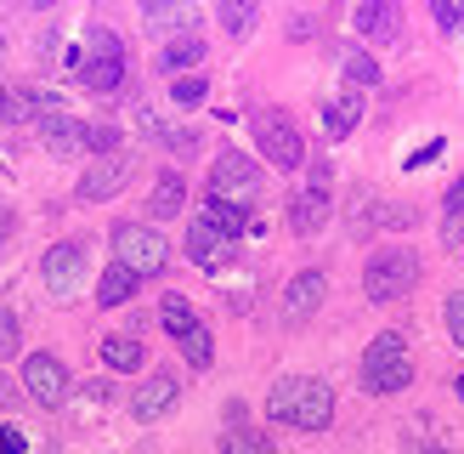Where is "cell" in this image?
I'll return each mask as SVG.
<instances>
[{"label":"cell","mask_w":464,"mask_h":454,"mask_svg":"<svg viewBox=\"0 0 464 454\" xmlns=\"http://www.w3.org/2000/svg\"><path fill=\"white\" fill-rule=\"evenodd\" d=\"M266 415L284 420V426H295V431H323V426L334 420V392H329V380L284 375L266 392Z\"/></svg>","instance_id":"6da1fadb"},{"label":"cell","mask_w":464,"mask_h":454,"mask_svg":"<svg viewBox=\"0 0 464 454\" xmlns=\"http://www.w3.org/2000/svg\"><path fill=\"white\" fill-rule=\"evenodd\" d=\"M413 380V358H408V340L397 330H385L368 340V352H362V386L374 398H391V392H402V386Z\"/></svg>","instance_id":"7a4b0ae2"},{"label":"cell","mask_w":464,"mask_h":454,"mask_svg":"<svg viewBox=\"0 0 464 454\" xmlns=\"http://www.w3.org/2000/svg\"><path fill=\"white\" fill-rule=\"evenodd\" d=\"M413 284H420V256H413V250H402V244L380 250V256L368 262V272H362V290H368V301H380V307L402 301V295H408Z\"/></svg>","instance_id":"3957f363"},{"label":"cell","mask_w":464,"mask_h":454,"mask_svg":"<svg viewBox=\"0 0 464 454\" xmlns=\"http://www.w3.org/2000/svg\"><path fill=\"white\" fill-rule=\"evenodd\" d=\"M80 85L108 97V91L125 85V45L113 29H91L85 35V63H80Z\"/></svg>","instance_id":"277c9868"},{"label":"cell","mask_w":464,"mask_h":454,"mask_svg":"<svg viewBox=\"0 0 464 454\" xmlns=\"http://www.w3.org/2000/svg\"><path fill=\"white\" fill-rule=\"evenodd\" d=\"M113 262H120V267H130L136 279H148V272H165V262H170V244L159 239V227L120 222V227H113Z\"/></svg>","instance_id":"5b68a950"},{"label":"cell","mask_w":464,"mask_h":454,"mask_svg":"<svg viewBox=\"0 0 464 454\" xmlns=\"http://www.w3.org/2000/svg\"><path fill=\"white\" fill-rule=\"evenodd\" d=\"M255 143H261L266 165H277V171H295L300 159H306V143H300V125L289 120L284 108H261V114H255Z\"/></svg>","instance_id":"8992f818"},{"label":"cell","mask_w":464,"mask_h":454,"mask_svg":"<svg viewBox=\"0 0 464 454\" xmlns=\"http://www.w3.org/2000/svg\"><path fill=\"white\" fill-rule=\"evenodd\" d=\"M255 188H261V165H255V159H244L238 148H221L216 165H210V193L244 204V199H255Z\"/></svg>","instance_id":"52a82bcc"},{"label":"cell","mask_w":464,"mask_h":454,"mask_svg":"<svg viewBox=\"0 0 464 454\" xmlns=\"http://www.w3.org/2000/svg\"><path fill=\"white\" fill-rule=\"evenodd\" d=\"M23 386H29V398L40 409H57L68 398V370H63V358L52 352H34V358H23Z\"/></svg>","instance_id":"ba28073f"},{"label":"cell","mask_w":464,"mask_h":454,"mask_svg":"<svg viewBox=\"0 0 464 454\" xmlns=\"http://www.w3.org/2000/svg\"><path fill=\"white\" fill-rule=\"evenodd\" d=\"M188 256H193L204 272H216V279H221V272H232V262H238V239L216 233V227L198 216V222L188 227Z\"/></svg>","instance_id":"9c48e42d"},{"label":"cell","mask_w":464,"mask_h":454,"mask_svg":"<svg viewBox=\"0 0 464 454\" xmlns=\"http://www.w3.org/2000/svg\"><path fill=\"white\" fill-rule=\"evenodd\" d=\"M40 272H45V290L68 301V295L80 290V272H85V244H74V239L52 244V250H45V262H40Z\"/></svg>","instance_id":"30bf717a"},{"label":"cell","mask_w":464,"mask_h":454,"mask_svg":"<svg viewBox=\"0 0 464 454\" xmlns=\"http://www.w3.org/2000/svg\"><path fill=\"white\" fill-rule=\"evenodd\" d=\"M45 114H57V91H45V85H0V120L6 125L45 120Z\"/></svg>","instance_id":"8fae6325"},{"label":"cell","mask_w":464,"mask_h":454,"mask_svg":"<svg viewBox=\"0 0 464 454\" xmlns=\"http://www.w3.org/2000/svg\"><path fill=\"white\" fill-rule=\"evenodd\" d=\"M130 182V159L125 153H108V159H97V165L85 171V182H80V199L85 204H102V199H113Z\"/></svg>","instance_id":"7c38bea8"},{"label":"cell","mask_w":464,"mask_h":454,"mask_svg":"<svg viewBox=\"0 0 464 454\" xmlns=\"http://www.w3.org/2000/svg\"><path fill=\"white\" fill-rule=\"evenodd\" d=\"M323 295H329V279H323L317 267L295 272V279H289V290H284V318H289V324H300V318H312V312L323 307Z\"/></svg>","instance_id":"4fadbf2b"},{"label":"cell","mask_w":464,"mask_h":454,"mask_svg":"<svg viewBox=\"0 0 464 454\" xmlns=\"http://www.w3.org/2000/svg\"><path fill=\"white\" fill-rule=\"evenodd\" d=\"M329 211H334L329 188H312V182H306V188H300V193L289 199V227H295L300 239H306V233H323V222H329Z\"/></svg>","instance_id":"5bb4252c"},{"label":"cell","mask_w":464,"mask_h":454,"mask_svg":"<svg viewBox=\"0 0 464 454\" xmlns=\"http://www.w3.org/2000/svg\"><path fill=\"white\" fill-rule=\"evenodd\" d=\"M176 375H148L142 386H136V398H130V415L136 420H159V415H170L176 409Z\"/></svg>","instance_id":"9a60e30c"},{"label":"cell","mask_w":464,"mask_h":454,"mask_svg":"<svg viewBox=\"0 0 464 454\" xmlns=\"http://www.w3.org/2000/svg\"><path fill=\"white\" fill-rule=\"evenodd\" d=\"M85 131L91 125H80L74 114H45V120H40V143L52 148V153H80L85 148Z\"/></svg>","instance_id":"2e32d148"},{"label":"cell","mask_w":464,"mask_h":454,"mask_svg":"<svg viewBox=\"0 0 464 454\" xmlns=\"http://www.w3.org/2000/svg\"><path fill=\"white\" fill-rule=\"evenodd\" d=\"M181 204H188V176L181 171H159L153 176V193H148V211L165 222V216H176Z\"/></svg>","instance_id":"e0dca14e"},{"label":"cell","mask_w":464,"mask_h":454,"mask_svg":"<svg viewBox=\"0 0 464 454\" xmlns=\"http://www.w3.org/2000/svg\"><path fill=\"white\" fill-rule=\"evenodd\" d=\"M362 120V91H340L334 103H323V125H329V136L340 143V136H352Z\"/></svg>","instance_id":"ac0fdd59"},{"label":"cell","mask_w":464,"mask_h":454,"mask_svg":"<svg viewBox=\"0 0 464 454\" xmlns=\"http://www.w3.org/2000/svg\"><path fill=\"white\" fill-rule=\"evenodd\" d=\"M357 29L368 35V40H397L402 35V12L391 6V0H380V6H357Z\"/></svg>","instance_id":"d6986e66"},{"label":"cell","mask_w":464,"mask_h":454,"mask_svg":"<svg viewBox=\"0 0 464 454\" xmlns=\"http://www.w3.org/2000/svg\"><path fill=\"white\" fill-rule=\"evenodd\" d=\"M102 363H108L113 375H130V370H142V363H148V352H142V340H136V335H108L102 340Z\"/></svg>","instance_id":"ffe728a7"},{"label":"cell","mask_w":464,"mask_h":454,"mask_svg":"<svg viewBox=\"0 0 464 454\" xmlns=\"http://www.w3.org/2000/svg\"><path fill=\"white\" fill-rule=\"evenodd\" d=\"M204 222L216 227V233H227V239H244L249 233V216H244V204H232V199H204Z\"/></svg>","instance_id":"44dd1931"},{"label":"cell","mask_w":464,"mask_h":454,"mask_svg":"<svg viewBox=\"0 0 464 454\" xmlns=\"http://www.w3.org/2000/svg\"><path fill=\"white\" fill-rule=\"evenodd\" d=\"M136 290H142V279H136L130 267H120V262H113V267L102 272V279H97V301H102V307H125Z\"/></svg>","instance_id":"7402d4cb"},{"label":"cell","mask_w":464,"mask_h":454,"mask_svg":"<svg viewBox=\"0 0 464 454\" xmlns=\"http://www.w3.org/2000/svg\"><path fill=\"white\" fill-rule=\"evenodd\" d=\"M159 324H165L176 340H188V335L198 330V312H193L188 295H165V301H159Z\"/></svg>","instance_id":"603a6c76"},{"label":"cell","mask_w":464,"mask_h":454,"mask_svg":"<svg viewBox=\"0 0 464 454\" xmlns=\"http://www.w3.org/2000/svg\"><path fill=\"white\" fill-rule=\"evenodd\" d=\"M340 68H345V80H352V91H368V85H380V63L362 52V45H352V52L340 57Z\"/></svg>","instance_id":"cb8c5ba5"},{"label":"cell","mask_w":464,"mask_h":454,"mask_svg":"<svg viewBox=\"0 0 464 454\" xmlns=\"http://www.w3.org/2000/svg\"><path fill=\"white\" fill-rule=\"evenodd\" d=\"M204 57V35H176L170 45H165V68H188V63H198Z\"/></svg>","instance_id":"d4e9b609"},{"label":"cell","mask_w":464,"mask_h":454,"mask_svg":"<svg viewBox=\"0 0 464 454\" xmlns=\"http://www.w3.org/2000/svg\"><path fill=\"white\" fill-rule=\"evenodd\" d=\"M221 454H272V443L261 438V431H249V426H232L221 438Z\"/></svg>","instance_id":"484cf974"},{"label":"cell","mask_w":464,"mask_h":454,"mask_svg":"<svg viewBox=\"0 0 464 454\" xmlns=\"http://www.w3.org/2000/svg\"><path fill=\"white\" fill-rule=\"evenodd\" d=\"M181 352H188V363H193V370H210V358H216V340H210V330H193L188 340H181Z\"/></svg>","instance_id":"4316f807"},{"label":"cell","mask_w":464,"mask_h":454,"mask_svg":"<svg viewBox=\"0 0 464 454\" xmlns=\"http://www.w3.org/2000/svg\"><path fill=\"white\" fill-rule=\"evenodd\" d=\"M85 148L97 153V159L120 153V125H91V131H85Z\"/></svg>","instance_id":"83f0119b"},{"label":"cell","mask_w":464,"mask_h":454,"mask_svg":"<svg viewBox=\"0 0 464 454\" xmlns=\"http://www.w3.org/2000/svg\"><path fill=\"white\" fill-rule=\"evenodd\" d=\"M249 23H255V6H238V0H227V6H221V29L227 35H244Z\"/></svg>","instance_id":"f1b7e54d"},{"label":"cell","mask_w":464,"mask_h":454,"mask_svg":"<svg viewBox=\"0 0 464 454\" xmlns=\"http://www.w3.org/2000/svg\"><path fill=\"white\" fill-rule=\"evenodd\" d=\"M204 91H210V85H204L198 74H181V80H176V91H170V97H176L181 108H198V103H204Z\"/></svg>","instance_id":"f546056e"},{"label":"cell","mask_w":464,"mask_h":454,"mask_svg":"<svg viewBox=\"0 0 464 454\" xmlns=\"http://www.w3.org/2000/svg\"><path fill=\"white\" fill-rule=\"evenodd\" d=\"M165 148H170L176 159H188V153H198V131H188V125H181V131H165Z\"/></svg>","instance_id":"4dcf8cb0"},{"label":"cell","mask_w":464,"mask_h":454,"mask_svg":"<svg viewBox=\"0 0 464 454\" xmlns=\"http://www.w3.org/2000/svg\"><path fill=\"white\" fill-rule=\"evenodd\" d=\"M0 358H17V312L0 307Z\"/></svg>","instance_id":"1f68e13d"},{"label":"cell","mask_w":464,"mask_h":454,"mask_svg":"<svg viewBox=\"0 0 464 454\" xmlns=\"http://www.w3.org/2000/svg\"><path fill=\"white\" fill-rule=\"evenodd\" d=\"M448 335L464 347V290H453V295H448Z\"/></svg>","instance_id":"d6a6232c"},{"label":"cell","mask_w":464,"mask_h":454,"mask_svg":"<svg viewBox=\"0 0 464 454\" xmlns=\"http://www.w3.org/2000/svg\"><path fill=\"white\" fill-rule=\"evenodd\" d=\"M436 23H442V29H464V6H459V0H436Z\"/></svg>","instance_id":"836d02e7"},{"label":"cell","mask_w":464,"mask_h":454,"mask_svg":"<svg viewBox=\"0 0 464 454\" xmlns=\"http://www.w3.org/2000/svg\"><path fill=\"white\" fill-rule=\"evenodd\" d=\"M442 239H448V250H464V211H459V216H448Z\"/></svg>","instance_id":"e575fe53"},{"label":"cell","mask_w":464,"mask_h":454,"mask_svg":"<svg viewBox=\"0 0 464 454\" xmlns=\"http://www.w3.org/2000/svg\"><path fill=\"white\" fill-rule=\"evenodd\" d=\"M0 454H23V431L17 426H0Z\"/></svg>","instance_id":"d590c367"},{"label":"cell","mask_w":464,"mask_h":454,"mask_svg":"<svg viewBox=\"0 0 464 454\" xmlns=\"http://www.w3.org/2000/svg\"><path fill=\"white\" fill-rule=\"evenodd\" d=\"M464 211V171H459V182L448 188V216H459Z\"/></svg>","instance_id":"8d00e7d4"},{"label":"cell","mask_w":464,"mask_h":454,"mask_svg":"<svg viewBox=\"0 0 464 454\" xmlns=\"http://www.w3.org/2000/svg\"><path fill=\"white\" fill-rule=\"evenodd\" d=\"M6 233H12V216L0 211V250H6Z\"/></svg>","instance_id":"74e56055"},{"label":"cell","mask_w":464,"mask_h":454,"mask_svg":"<svg viewBox=\"0 0 464 454\" xmlns=\"http://www.w3.org/2000/svg\"><path fill=\"white\" fill-rule=\"evenodd\" d=\"M453 392H459V403H464V375H459V380H453Z\"/></svg>","instance_id":"f35d334b"},{"label":"cell","mask_w":464,"mask_h":454,"mask_svg":"<svg viewBox=\"0 0 464 454\" xmlns=\"http://www.w3.org/2000/svg\"><path fill=\"white\" fill-rule=\"evenodd\" d=\"M408 454H442V449H408Z\"/></svg>","instance_id":"ab89813d"},{"label":"cell","mask_w":464,"mask_h":454,"mask_svg":"<svg viewBox=\"0 0 464 454\" xmlns=\"http://www.w3.org/2000/svg\"><path fill=\"white\" fill-rule=\"evenodd\" d=\"M45 454H63V449H45Z\"/></svg>","instance_id":"60d3db41"},{"label":"cell","mask_w":464,"mask_h":454,"mask_svg":"<svg viewBox=\"0 0 464 454\" xmlns=\"http://www.w3.org/2000/svg\"><path fill=\"white\" fill-rule=\"evenodd\" d=\"M0 52H6V40H0Z\"/></svg>","instance_id":"b9f144b4"}]
</instances>
